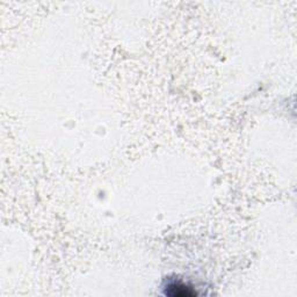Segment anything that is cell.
<instances>
[{"instance_id":"6da1fadb","label":"cell","mask_w":297,"mask_h":297,"mask_svg":"<svg viewBox=\"0 0 297 297\" xmlns=\"http://www.w3.org/2000/svg\"><path fill=\"white\" fill-rule=\"evenodd\" d=\"M166 295L170 296H178V297H188V296H194L196 292L192 290L190 287L185 286V284L180 282H173L167 286L166 288Z\"/></svg>"}]
</instances>
